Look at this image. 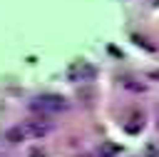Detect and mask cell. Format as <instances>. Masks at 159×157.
Instances as JSON below:
<instances>
[{
	"mask_svg": "<svg viewBox=\"0 0 159 157\" xmlns=\"http://www.w3.org/2000/svg\"><path fill=\"white\" fill-rule=\"evenodd\" d=\"M30 110L42 115V117H50V115H60L67 110V100L60 97V95H40L30 102Z\"/></svg>",
	"mask_w": 159,
	"mask_h": 157,
	"instance_id": "cell-1",
	"label": "cell"
},
{
	"mask_svg": "<svg viewBox=\"0 0 159 157\" xmlns=\"http://www.w3.org/2000/svg\"><path fill=\"white\" fill-rule=\"evenodd\" d=\"M22 127H25V132H27V140H42V137H47L50 132H52V122L47 120V117H32V120H25L22 122Z\"/></svg>",
	"mask_w": 159,
	"mask_h": 157,
	"instance_id": "cell-2",
	"label": "cell"
},
{
	"mask_svg": "<svg viewBox=\"0 0 159 157\" xmlns=\"http://www.w3.org/2000/svg\"><path fill=\"white\" fill-rule=\"evenodd\" d=\"M67 75H70V80H77V82H87V80H92V77H94V67L80 60V62L70 65Z\"/></svg>",
	"mask_w": 159,
	"mask_h": 157,
	"instance_id": "cell-3",
	"label": "cell"
},
{
	"mask_svg": "<svg viewBox=\"0 0 159 157\" xmlns=\"http://www.w3.org/2000/svg\"><path fill=\"white\" fill-rule=\"evenodd\" d=\"M5 140H7V142H12V145H20V142H25V140H27V132H25V127H22V125H15V127H10V130L5 132Z\"/></svg>",
	"mask_w": 159,
	"mask_h": 157,
	"instance_id": "cell-4",
	"label": "cell"
},
{
	"mask_svg": "<svg viewBox=\"0 0 159 157\" xmlns=\"http://www.w3.org/2000/svg\"><path fill=\"white\" fill-rule=\"evenodd\" d=\"M114 155H119V145H114V142H102L99 157H114Z\"/></svg>",
	"mask_w": 159,
	"mask_h": 157,
	"instance_id": "cell-5",
	"label": "cell"
},
{
	"mask_svg": "<svg viewBox=\"0 0 159 157\" xmlns=\"http://www.w3.org/2000/svg\"><path fill=\"white\" fill-rule=\"evenodd\" d=\"M132 120H134V122H124V130L134 135V132H139V130H142V125H144V122H142V115H132Z\"/></svg>",
	"mask_w": 159,
	"mask_h": 157,
	"instance_id": "cell-6",
	"label": "cell"
},
{
	"mask_svg": "<svg viewBox=\"0 0 159 157\" xmlns=\"http://www.w3.org/2000/svg\"><path fill=\"white\" fill-rule=\"evenodd\" d=\"M122 85H124L127 90H132V92H144V85H142V82H132L129 77H127V80H122Z\"/></svg>",
	"mask_w": 159,
	"mask_h": 157,
	"instance_id": "cell-7",
	"label": "cell"
},
{
	"mask_svg": "<svg viewBox=\"0 0 159 157\" xmlns=\"http://www.w3.org/2000/svg\"><path fill=\"white\" fill-rule=\"evenodd\" d=\"M152 77H154V80H159V70H157V72H152Z\"/></svg>",
	"mask_w": 159,
	"mask_h": 157,
	"instance_id": "cell-8",
	"label": "cell"
},
{
	"mask_svg": "<svg viewBox=\"0 0 159 157\" xmlns=\"http://www.w3.org/2000/svg\"><path fill=\"white\" fill-rule=\"evenodd\" d=\"M32 157H42V155H40V152H35V155H32Z\"/></svg>",
	"mask_w": 159,
	"mask_h": 157,
	"instance_id": "cell-9",
	"label": "cell"
},
{
	"mask_svg": "<svg viewBox=\"0 0 159 157\" xmlns=\"http://www.w3.org/2000/svg\"><path fill=\"white\" fill-rule=\"evenodd\" d=\"M157 127H159V122H157Z\"/></svg>",
	"mask_w": 159,
	"mask_h": 157,
	"instance_id": "cell-10",
	"label": "cell"
}]
</instances>
